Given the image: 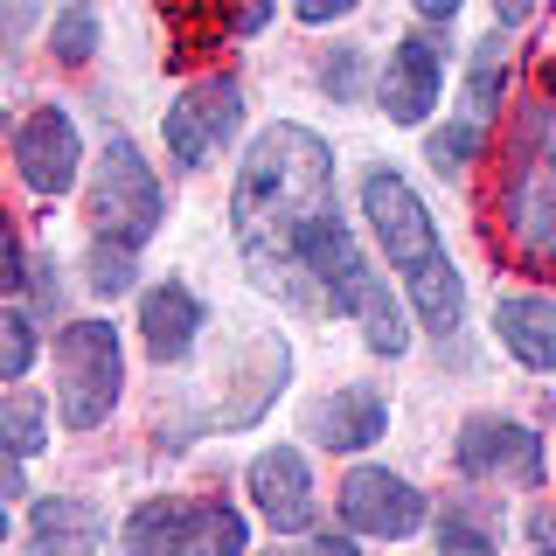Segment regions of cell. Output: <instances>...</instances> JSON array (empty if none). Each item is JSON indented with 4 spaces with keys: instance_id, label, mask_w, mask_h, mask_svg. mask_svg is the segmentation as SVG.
I'll use <instances>...</instances> for the list:
<instances>
[{
    "instance_id": "d6986e66",
    "label": "cell",
    "mask_w": 556,
    "mask_h": 556,
    "mask_svg": "<svg viewBox=\"0 0 556 556\" xmlns=\"http://www.w3.org/2000/svg\"><path fill=\"white\" fill-rule=\"evenodd\" d=\"M501 84H508V49H501V28H494L473 49V63H466V118L473 126H486L501 112Z\"/></svg>"
},
{
    "instance_id": "4dcf8cb0",
    "label": "cell",
    "mask_w": 556,
    "mask_h": 556,
    "mask_svg": "<svg viewBox=\"0 0 556 556\" xmlns=\"http://www.w3.org/2000/svg\"><path fill=\"white\" fill-rule=\"evenodd\" d=\"M22 452H8V445H0V501H22Z\"/></svg>"
},
{
    "instance_id": "5b68a950",
    "label": "cell",
    "mask_w": 556,
    "mask_h": 556,
    "mask_svg": "<svg viewBox=\"0 0 556 556\" xmlns=\"http://www.w3.org/2000/svg\"><path fill=\"white\" fill-rule=\"evenodd\" d=\"M362 208H369V223H376L382 257H390L404 278L425 271L431 257H445V251H439V223H431V208L417 202V188L404 181V174L376 167L369 181H362Z\"/></svg>"
},
{
    "instance_id": "8fae6325",
    "label": "cell",
    "mask_w": 556,
    "mask_h": 556,
    "mask_svg": "<svg viewBox=\"0 0 556 556\" xmlns=\"http://www.w3.org/2000/svg\"><path fill=\"white\" fill-rule=\"evenodd\" d=\"M313 439H320L327 452H362L382 439V425H390V404H382V390H369V382H348V390H334L327 404H313Z\"/></svg>"
},
{
    "instance_id": "44dd1931",
    "label": "cell",
    "mask_w": 556,
    "mask_h": 556,
    "mask_svg": "<svg viewBox=\"0 0 556 556\" xmlns=\"http://www.w3.org/2000/svg\"><path fill=\"white\" fill-rule=\"evenodd\" d=\"M49 56L70 63V70H84L98 56V8H91V0H70V8L56 14V28H49Z\"/></svg>"
},
{
    "instance_id": "277c9868",
    "label": "cell",
    "mask_w": 556,
    "mask_h": 556,
    "mask_svg": "<svg viewBox=\"0 0 556 556\" xmlns=\"http://www.w3.org/2000/svg\"><path fill=\"white\" fill-rule=\"evenodd\" d=\"M91 230L104 243H126V251H139V243L161 230V181H153L147 153L126 132L104 139V161H98V181H91Z\"/></svg>"
},
{
    "instance_id": "e0dca14e",
    "label": "cell",
    "mask_w": 556,
    "mask_h": 556,
    "mask_svg": "<svg viewBox=\"0 0 556 556\" xmlns=\"http://www.w3.org/2000/svg\"><path fill=\"white\" fill-rule=\"evenodd\" d=\"M251 543V529H243V515L230 501H195V521H188V543L181 556H243Z\"/></svg>"
},
{
    "instance_id": "5bb4252c",
    "label": "cell",
    "mask_w": 556,
    "mask_h": 556,
    "mask_svg": "<svg viewBox=\"0 0 556 556\" xmlns=\"http://www.w3.org/2000/svg\"><path fill=\"white\" fill-rule=\"evenodd\" d=\"M188 521H195V501H139L132 521L118 529V549L126 556H181Z\"/></svg>"
},
{
    "instance_id": "3957f363",
    "label": "cell",
    "mask_w": 556,
    "mask_h": 556,
    "mask_svg": "<svg viewBox=\"0 0 556 556\" xmlns=\"http://www.w3.org/2000/svg\"><path fill=\"white\" fill-rule=\"evenodd\" d=\"M126 390V355L104 320H70L56 334V410L70 431H98L118 410Z\"/></svg>"
},
{
    "instance_id": "1f68e13d",
    "label": "cell",
    "mask_w": 556,
    "mask_h": 556,
    "mask_svg": "<svg viewBox=\"0 0 556 556\" xmlns=\"http://www.w3.org/2000/svg\"><path fill=\"white\" fill-rule=\"evenodd\" d=\"M529 535H535V549H543V556H556V508H535L529 515Z\"/></svg>"
},
{
    "instance_id": "30bf717a",
    "label": "cell",
    "mask_w": 556,
    "mask_h": 556,
    "mask_svg": "<svg viewBox=\"0 0 556 556\" xmlns=\"http://www.w3.org/2000/svg\"><path fill=\"white\" fill-rule=\"evenodd\" d=\"M251 501L265 508V521L278 535L313 529V473H306L300 452H292V445L257 452V459H251Z\"/></svg>"
},
{
    "instance_id": "f1b7e54d",
    "label": "cell",
    "mask_w": 556,
    "mask_h": 556,
    "mask_svg": "<svg viewBox=\"0 0 556 556\" xmlns=\"http://www.w3.org/2000/svg\"><path fill=\"white\" fill-rule=\"evenodd\" d=\"M362 0H292V14H300L306 28H327V22H341V14H355Z\"/></svg>"
},
{
    "instance_id": "603a6c76",
    "label": "cell",
    "mask_w": 556,
    "mask_h": 556,
    "mask_svg": "<svg viewBox=\"0 0 556 556\" xmlns=\"http://www.w3.org/2000/svg\"><path fill=\"white\" fill-rule=\"evenodd\" d=\"M0 445L8 452H42V396H0Z\"/></svg>"
},
{
    "instance_id": "7402d4cb",
    "label": "cell",
    "mask_w": 556,
    "mask_h": 556,
    "mask_svg": "<svg viewBox=\"0 0 556 556\" xmlns=\"http://www.w3.org/2000/svg\"><path fill=\"white\" fill-rule=\"evenodd\" d=\"M35 355H42V341H35V320L14 306H0V382H22L35 369Z\"/></svg>"
},
{
    "instance_id": "7c38bea8",
    "label": "cell",
    "mask_w": 556,
    "mask_h": 556,
    "mask_svg": "<svg viewBox=\"0 0 556 556\" xmlns=\"http://www.w3.org/2000/svg\"><path fill=\"white\" fill-rule=\"evenodd\" d=\"M139 334H147V355L153 362H181L188 348L202 334V300L188 286H153L147 300H139Z\"/></svg>"
},
{
    "instance_id": "f546056e",
    "label": "cell",
    "mask_w": 556,
    "mask_h": 556,
    "mask_svg": "<svg viewBox=\"0 0 556 556\" xmlns=\"http://www.w3.org/2000/svg\"><path fill=\"white\" fill-rule=\"evenodd\" d=\"M271 8H278V0H237V8H230V22H237V35H257V28L271 22Z\"/></svg>"
},
{
    "instance_id": "6da1fadb",
    "label": "cell",
    "mask_w": 556,
    "mask_h": 556,
    "mask_svg": "<svg viewBox=\"0 0 556 556\" xmlns=\"http://www.w3.org/2000/svg\"><path fill=\"white\" fill-rule=\"evenodd\" d=\"M327 208H334V153H327V139L313 126L257 132L230 188V230H237L251 278L300 313H313L306 278H300V230Z\"/></svg>"
},
{
    "instance_id": "484cf974",
    "label": "cell",
    "mask_w": 556,
    "mask_h": 556,
    "mask_svg": "<svg viewBox=\"0 0 556 556\" xmlns=\"http://www.w3.org/2000/svg\"><path fill=\"white\" fill-rule=\"evenodd\" d=\"M473 153H480V126H473V118H459V126H445V132H431V167H466V161H473Z\"/></svg>"
},
{
    "instance_id": "9c48e42d",
    "label": "cell",
    "mask_w": 556,
    "mask_h": 556,
    "mask_svg": "<svg viewBox=\"0 0 556 556\" xmlns=\"http://www.w3.org/2000/svg\"><path fill=\"white\" fill-rule=\"evenodd\" d=\"M439 84H445V63H439V49H431L425 35L396 42L390 63H382V84H376L382 118H390V126H425V112L439 104Z\"/></svg>"
},
{
    "instance_id": "ffe728a7",
    "label": "cell",
    "mask_w": 556,
    "mask_h": 556,
    "mask_svg": "<svg viewBox=\"0 0 556 556\" xmlns=\"http://www.w3.org/2000/svg\"><path fill=\"white\" fill-rule=\"evenodd\" d=\"M355 320H362V341H369L376 355H404L410 348V320H404V306L390 300L382 278H369V292L355 300Z\"/></svg>"
},
{
    "instance_id": "e575fe53",
    "label": "cell",
    "mask_w": 556,
    "mask_h": 556,
    "mask_svg": "<svg viewBox=\"0 0 556 556\" xmlns=\"http://www.w3.org/2000/svg\"><path fill=\"white\" fill-rule=\"evenodd\" d=\"M529 8H535V0H494V14H501V28H515V22H529Z\"/></svg>"
},
{
    "instance_id": "8992f818",
    "label": "cell",
    "mask_w": 556,
    "mask_h": 556,
    "mask_svg": "<svg viewBox=\"0 0 556 556\" xmlns=\"http://www.w3.org/2000/svg\"><path fill=\"white\" fill-rule=\"evenodd\" d=\"M431 501L417 494L404 473H390V466H355V473L341 480V521L355 535H382V543H404V535L425 529Z\"/></svg>"
},
{
    "instance_id": "74e56055",
    "label": "cell",
    "mask_w": 556,
    "mask_h": 556,
    "mask_svg": "<svg viewBox=\"0 0 556 556\" xmlns=\"http://www.w3.org/2000/svg\"><path fill=\"white\" fill-rule=\"evenodd\" d=\"M292 556H313V543H306V549H292Z\"/></svg>"
},
{
    "instance_id": "836d02e7",
    "label": "cell",
    "mask_w": 556,
    "mask_h": 556,
    "mask_svg": "<svg viewBox=\"0 0 556 556\" xmlns=\"http://www.w3.org/2000/svg\"><path fill=\"white\" fill-rule=\"evenodd\" d=\"M35 14V0H0V28H22Z\"/></svg>"
},
{
    "instance_id": "4fadbf2b",
    "label": "cell",
    "mask_w": 556,
    "mask_h": 556,
    "mask_svg": "<svg viewBox=\"0 0 556 556\" xmlns=\"http://www.w3.org/2000/svg\"><path fill=\"white\" fill-rule=\"evenodd\" d=\"M494 334L521 369H556V300H529V292L501 300L494 306Z\"/></svg>"
},
{
    "instance_id": "52a82bcc",
    "label": "cell",
    "mask_w": 556,
    "mask_h": 556,
    "mask_svg": "<svg viewBox=\"0 0 556 556\" xmlns=\"http://www.w3.org/2000/svg\"><path fill=\"white\" fill-rule=\"evenodd\" d=\"M459 473L466 480H508V486H535L543 480V439L515 417H466L459 431Z\"/></svg>"
},
{
    "instance_id": "4316f807",
    "label": "cell",
    "mask_w": 556,
    "mask_h": 556,
    "mask_svg": "<svg viewBox=\"0 0 556 556\" xmlns=\"http://www.w3.org/2000/svg\"><path fill=\"white\" fill-rule=\"evenodd\" d=\"M22 286H28V251H22V237H14L8 208H0V292H22Z\"/></svg>"
},
{
    "instance_id": "9a60e30c",
    "label": "cell",
    "mask_w": 556,
    "mask_h": 556,
    "mask_svg": "<svg viewBox=\"0 0 556 556\" xmlns=\"http://www.w3.org/2000/svg\"><path fill=\"white\" fill-rule=\"evenodd\" d=\"M98 549V515L84 501H56L49 494L35 508V556H91Z\"/></svg>"
},
{
    "instance_id": "d590c367",
    "label": "cell",
    "mask_w": 556,
    "mask_h": 556,
    "mask_svg": "<svg viewBox=\"0 0 556 556\" xmlns=\"http://www.w3.org/2000/svg\"><path fill=\"white\" fill-rule=\"evenodd\" d=\"M417 14H425V22H452V14H459V0H417Z\"/></svg>"
},
{
    "instance_id": "d4e9b609",
    "label": "cell",
    "mask_w": 556,
    "mask_h": 556,
    "mask_svg": "<svg viewBox=\"0 0 556 556\" xmlns=\"http://www.w3.org/2000/svg\"><path fill=\"white\" fill-rule=\"evenodd\" d=\"M91 292H98V300L132 292V251H126V243H104L98 237V251H91Z\"/></svg>"
},
{
    "instance_id": "7a4b0ae2",
    "label": "cell",
    "mask_w": 556,
    "mask_h": 556,
    "mask_svg": "<svg viewBox=\"0 0 556 556\" xmlns=\"http://www.w3.org/2000/svg\"><path fill=\"white\" fill-rule=\"evenodd\" d=\"M494 216H501V237L515 243L521 265L556 271V98H535L515 118L508 153H501Z\"/></svg>"
},
{
    "instance_id": "d6a6232c",
    "label": "cell",
    "mask_w": 556,
    "mask_h": 556,
    "mask_svg": "<svg viewBox=\"0 0 556 556\" xmlns=\"http://www.w3.org/2000/svg\"><path fill=\"white\" fill-rule=\"evenodd\" d=\"M313 556H355V543H348V535H334V529H327V535H313Z\"/></svg>"
},
{
    "instance_id": "cb8c5ba5",
    "label": "cell",
    "mask_w": 556,
    "mask_h": 556,
    "mask_svg": "<svg viewBox=\"0 0 556 556\" xmlns=\"http://www.w3.org/2000/svg\"><path fill=\"white\" fill-rule=\"evenodd\" d=\"M439 556H501V549H494V535H486L466 508H445V521H439Z\"/></svg>"
},
{
    "instance_id": "83f0119b",
    "label": "cell",
    "mask_w": 556,
    "mask_h": 556,
    "mask_svg": "<svg viewBox=\"0 0 556 556\" xmlns=\"http://www.w3.org/2000/svg\"><path fill=\"white\" fill-rule=\"evenodd\" d=\"M320 84H327L334 98H355V91H362V49H334V56L320 63Z\"/></svg>"
},
{
    "instance_id": "ba28073f",
    "label": "cell",
    "mask_w": 556,
    "mask_h": 556,
    "mask_svg": "<svg viewBox=\"0 0 556 556\" xmlns=\"http://www.w3.org/2000/svg\"><path fill=\"white\" fill-rule=\"evenodd\" d=\"M14 167H22V181L35 188V195H63V188H77L84 139H77V126H70V112H56V104L28 112L22 132H14Z\"/></svg>"
},
{
    "instance_id": "8d00e7d4",
    "label": "cell",
    "mask_w": 556,
    "mask_h": 556,
    "mask_svg": "<svg viewBox=\"0 0 556 556\" xmlns=\"http://www.w3.org/2000/svg\"><path fill=\"white\" fill-rule=\"evenodd\" d=\"M0 543H8V508H0Z\"/></svg>"
},
{
    "instance_id": "ac0fdd59",
    "label": "cell",
    "mask_w": 556,
    "mask_h": 556,
    "mask_svg": "<svg viewBox=\"0 0 556 556\" xmlns=\"http://www.w3.org/2000/svg\"><path fill=\"white\" fill-rule=\"evenodd\" d=\"M181 104L195 112V126L208 132V147H223V139L243 126V91H237V77H202L195 91H181Z\"/></svg>"
},
{
    "instance_id": "2e32d148",
    "label": "cell",
    "mask_w": 556,
    "mask_h": 556,
    "mask_svg": "<svg viewBox=\"0 0 556 556\" xmlns=\"http://www.w3.org/2000/svg\"><path fill=\"white\" fill-rule=\"evenodd\" d=\"M410 306H417V320H425L431 334H452V327H459V313H466L459 271H452L445 257H431L425 271H410Z\"/></svg>"
}]
</instances>
